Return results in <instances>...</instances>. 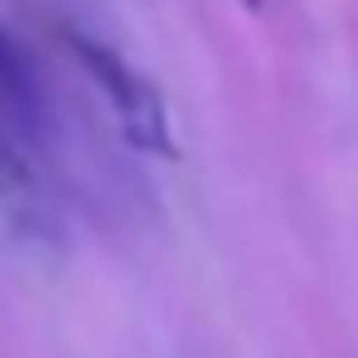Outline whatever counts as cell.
Wrapping results in <instances>:
<instances>
[{
    "instance_id": "6da1fadb",
    "label": "cell",
    "mask_w": 358,
    "mask_h": 358,
    "mask_svg": "<svg viewBox=\"0 0 358 358\" xmlns=\"http://www.w3.org/2000/svg\"><path fill=\"white\" fill-rule=\"evenodd\" d=\"M63 44H68V54H73V59L97 78L102 97L112 102V112L121 117V131H126L141 150H160V155H170V150H175V145H170L165 97L155 92V83H150V78H141V73L121 59L117 49H107L102 39H92V34H83V29H63Z\"/></svg>"
},
{
    "instance_id": "7a4b0ae2",
    "label": "cell",
    "mask_w": 358,
    "mask_h": 358,
    "mask_svg": "<svg viewBox=\"0 0 358 358\" xmlns=\"http://www.w3.org/2000/svg\"><path fill=\"white\" fill-rule=\"evenodd\" d=\"M59 242V213L44 194V184L24 165L10 136H0V247L20 252H49Z\"/></svg>"
},
{
    "instance_id": "3957f363",
    "label": "cell",
    "mask_w": 358,
    "mask_h": 358,
    "mask_svg": "<svg viewBox=\"0 0 358 358\" xmlns=\"http://www.w3.org/2000/svg\"><path fill=\"white\" fill-rule=\"evenodd\" d=\"M0 136H10L15 145H34L49 136V97L44 83L34 73V63L24 54V44L0 29Z\"/></svg>"
},
{
    "instance_id": "277c9868",
    "label": "cell",
    "mask_w": 358,
    "mask_h": 358,
    "mask_svg": "<svg viewBox=\"0 0 358 358\" xmlns=\"http://www.w3.org/2000/svg\"><path fill=\"white\" fill-rule=\"evenodd\" d=\"M247 5H262V0H247Z\"/></svg>"
}]
</instances>
